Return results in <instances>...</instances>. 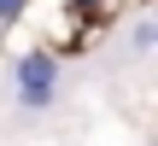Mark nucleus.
I'll return each mask as SVG.
<instances>
[{"instance_id": "1", "label": "nucleus", "mask_w": 158, "mask_h": 146, "mask_svg": "<svg viewBox=\"0 0 158 146\" xmlns=\"http://www.w3.org/2000/svg\"><path fill=\"white\" fill-rule=\"evenodd\" d=\"M12 94H18V111H47L59 99V59L47 53H23L12 64Z\"/></svg>"}, {"instance_id": "2", "label": "nucleus", "mask_w": 158, "mask_h": 146, "mask_svg": "<svg viewBox=\"0 0 158 146\" xmlns=\"http://www.w3.org/2000/svg\"><path fill=\"white\" fill-rule=\"evenodd\" d=\"M152 41H158V23H152V18H141V23L129 29V47H135V53H152Z\"/></svg>"}, {"instance_id": "3", "label": "nucleus", "mask_w": 158, "mask_h": 146, "mask_svg": "<svg viewBox=\"0 0 158 146\" xmlns=\"http://www.w3.org/2000/svg\"><path fill=\"white\" fill-rule=\"evenodd\" d=\"M18 12H23V0H0V29H12V23H18Z\"/></svg>"}]
</instances>
